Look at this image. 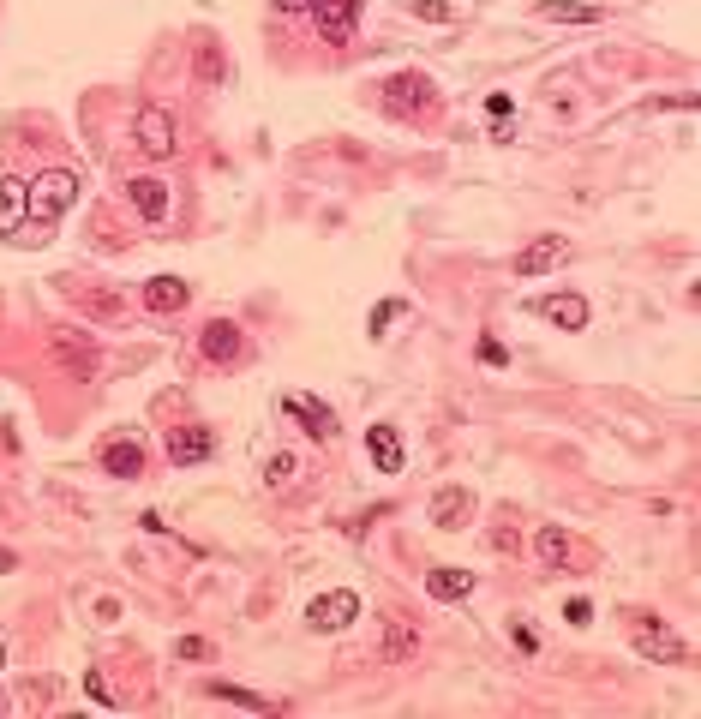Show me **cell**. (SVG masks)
Here are the masks:
<instances>
[{
  "label": "cell",
  "instance_id": "cell-1",
  "mask_svg": "<svg viewBox=\"0 0 701 719\" xmlns=\"http://www.w3.org/2000/svg\"><path fill=\"white\" fill-rule=\"evenodd\" d=\"M72 204H78V174L72 168H42L24 186V216H36V222H60Z\"/></svg>",
  "mask_w": 701,
  "mask_h": 719
},
{
  "label": "cell",
  "instance_id": "cell-2",
  "mask_svg": "<svg viewBox=\"0 0 701 719\" xmlns=\"http://www.w3.org/2000/svg\"><path fill=\"white\" fill-rule=\"evenodd\" d=\"M132 138H138V150H144V156H174V144H180L174 114H168V108H156V102L132 114Z\"/></svg>",
  "mask_w": 701,
  "mask_h": 719
},
{
  "label": "cell",
  "instance_id": "cell-3",
  "mask_svg": "<svg viewBox=\"0 0 701 719\" xmlns=\"http://www.w3.org/2000/svg\"><path fill=\"white\" fill-rule=\"evenodd\" d=\"M198 348H204V360H210V366H234V360L246 354V336H240V324L210 318V324L198 330Z\"/></svg>",
  "mask_w": 701,
  "mask_h": 719
},
{
  "label": "cell",
  "instance_id": "cell-4",
  "mask_svg": "<svg viewBox=\"0 0 701 719\" xmlns=\"http://www.w3.org/2000/svg\"><path fill=\"white\" fill-rule=\"evenodd\" d=\"M162 450H168V462H174V468H192V462H210L216 438H210L204 426H174V432L162 438Z\"/></svg>",
  "mask_w": 701,
  "mask_h": 719
},
{
  "label": "cell",
  "instance_id": "cell-5",
  "mask_svg": "<svg viewBox=\"0 0 701 719\" xmlns=\"http://www.w3.org/2000/svg\"><path fill=\"white\" fill-rule=\"evenodd\" d=\"M354 618H360V600H354L348 588H336V594H324V600L306 606V624H312V630H348Z\"/></svg>",
  "mask_w": 701,
  "mask_h": 719
},
{
  "label": "cell",
  "instance_id": "cell-6",
  "mask_svg": "<svg viewBox=\"0 0 701 719\" xmlns=\"http://www.w3.org/2000/svg\"><path fill=\"white\" fill-rule=\"evenodd\" d=\"M282 414H294V420L306 426V438H318V444H324V438H336V414H330L318 396H288V402H282Z\"/></svg>",
  "mask_w": 701,
  "mask_h": 719
},
{
  "label": "cell",
  "instance_id": "cell-7",
  "mask_svg": "<svg viewBox=\"0 0 701 719\" xmlns=\"http://www.w3.org/2000/svg\"><path fill=\"white\" fill-rule=\"evenodd\" d=\"M468 516H474V492L468 486H444L438 498H432V528H468Z\"/></svg>",
  "mask_w": 701,
  "mask_h": 719
},
{
  "label": "cell",
  "instance_id": "cell-8",
  "mask_svg": "<svg viewBox=\"0 0 701 719\" xmlns=\"http://www.w3.org/2000/svg\"><path fill=\"white\" fill-rule=\"evenodd\" d=\"M534 312H540L546 324H558V330H582V324H588V300H582V294H546Z\"/></svg>",
  "mask_w": 701,
  "mask_h": 719
},
{
  "label": "cell",
  "instance_id": "cell-9",
  "mask_svg": "<svg viewBox=\"0 0 701 719\" xmlns=\"http://www.w3.org/2000/svg\"><path fill=\"white\" fill-rule=\"evenodd\" d=\"M636 654H642V660H666V666H672V660H684V642H678L672 630H654V624L642 618V624H636Z\"/></svg>",
  "mask_w": 701,
  "mask_h": 719
},
{
  "label": "cell",
  "instance_id": "cell-10",
  "mask_svg": "<svg viewBox=\"0 0 701 719\" xmlns=\"http://www.w3.org/2000/svg\"><path fill=\"white\" fill-rule=\"evenodd\" d=\"M558 264H564V240H534V246L516 252V276H546Z\"/></svg>",
  "mask_w": 701,
  "mask_h": 719
},
{
  "label": "cell",
  "instance_id": "cell-11",
  "mask_svg": "<svg viewBox=\"0 0 701 719\" xmlns=\"http://www.w3.org/2000/svg\"><path fill=\"white\" fill-rule=\"evenodd\" d=\"M186 300H192V288H186L180 276H150V282H144V306H150V312H180Z\"/></svg>",
  "mask_w": 701,
  "mask_h": 719
},
{
  "label": "cell",
  "instance_id": "cell-12",
  "mask_svg": "<svg viewBox=\"0 0 701 719\" xmlns=\"http://www.w3.org/2000/svg\"><path fill=\"white\" fill-rule=\"evenodd\" d=\"M102 468H108L114 480H138V474H144V450H138L132 438H114V444H102Z\"/></svg>",
  "mask_w": 701,
  "mask_h": 719
},
{
  "label": "cell",
  "instance_id": "cell-13",
  "mask_svg": "<svg viewBox=\"0 0 701 719\" xmlns=\"http://www.w3.org/2000/svg\"><path fill=\"white\" fill-rule=\"evenodd\" d=\"M312 12H318V30H324L330 42H348V36H354V0H318Z\"/></svg>",
  "mask_w": 701,
  "mask_h": 719
},
{
  "label": "cell",
  "instance_id": "cell-14",
  "mask_svg": "<svg viewBox=\"0 0 701 719\" xmlns=\"http://www.w3.org/2000/svg\"><path fill=\"white\" fill-rule=\"evenodd\" d=\"M366 450H372L378 474H402V438H396V426H372V432H366Z\"/></svg>",
  "mask_w": 701,
  "mask_h": 719
},
{
  "label": "cell",
  "instance_id": "cell-15",
  "mask_svg": "<svg viewBox=\"0 0 701 719\" xmlns=\"http://www.w3.org/2000/svg\"><path fill=\"white\" fill-rule=\"evenodd\" d=\"M426 588H432V600L456 606V600H468V594H474V576H468V570H456V564H444V570H432V576H426Z\"/></svg>",
  "mask_w": 701,
  "mask_h": 719
},
{
  "label": "cell",
  "instance_id": "cell-16",
  "mask_svg": "<svg viewBox=\"0 0 701 719\" xmlns=\"http://www.w3.org/2000/svg\"><path fill=\"white\" fill-rule=\"evenodd\" d=\"M204 696H216V702H228V708H252V714H276V702H270V696H252V690H240V684H222V678H204Z\"/></svg>",
  "mask_w": 701,
  "mask_h": 719
},
{
  "label": "cell",
  "instance_id": "cell-17",
  "mask_svg": "<svg viewBox=\"0 0 701 719\" xmlns=\"http://www.w3.org/2000/svg\"><path fill=\"white\" fill-rule=\"evenodd\" d=\"M126 192H132V204H138L144 222H162V216H168V186H162V180H132Z\"/></svg>",
  "mask_w": 701,
  "mask_h": 719
},
{
  "label": "cell",
  "instance_id": "cell-18",
  "mask_svg": "<svg viewBox=\"0 0 701 719\" xmlns=\"http://www.w3.org/2000/svg\"><path fill=\"white\" fill-rule=\"evenodd\" d=\"M540 18H552V24H600V18H606V6H576V0H546V6H540Z\"/></svg>",
  "mask_w": 701,
  "mask_h": 719
},
{
  "label": "cell",
  "instance_id": "cell-19",
  "mask_svg": "<svg viewBox=\"0 0 701 719\" xmlns=\"http://www.w3.org/2000/svg\"><path fill=\"white\" fill-rule=\"evenodd\" d=\"M24 222V180H0V240L18 234Z\"/></svg>",
  "mask_w": 701,
  "mask_h": 719
},
{
  "label": "cell",
  "instance_id": "cell-20",
  "mask_svg": "<svg viewBox=\"0 0 701 719\" xmlns=\"http://www.w3.org/2000/svg\"><path fill=\"white\" fill-rule=\"evenodd\" d=\"M420 648V636L402 624V618H384V660H408Z\"/></svg>",
  "mask_w": 701,
  "mask_h": 719
},
{
  "label": "cell",
  "instance_id": "cell-21",
  "mask_svg": "<svg viewBox=\"0 0 701 719\" xmlns=\"http://www.w3.org/2000/svg\"><path fill=\"white\" fill-rule=\"evenodd\" d=\"M564 558H570L564 528H540V564H546V570H564Z\"/></svg>",
  "mask_w": 701,
  "mask_h": 719
},
{
  "label": "cell",
  "instance_id": "cell-22",
  "mask_svg": "<svg viewBox=\"0 0 701 719\" xmlns=\"http://www.w3.org/2000/svg\"><path fill=\"white\" fill-rule=\"evenodd\" d=\"M198 72H204V84H222V78H228V66H222L216 42H204V48H198Z\"/></svg>",
  "mask_w": 701,
  "mask_h": 719
},
{
  "label": "cell",
  "instance_id": "cell-23",
  "mask_svg": "<svg viewBox=\"0 0 701 719\" xmlns=\"http://www.w3.org/2000/svg\"><path fill=\"white\" fill-rule=\"evenodd\" d=\"M414 18H432V24H450V18H456V6H444V0H414Z\"/></svg>",
  "mask_w": 701,
  "mask_h": 719
},
{
  "label": "cell",
  "instance_id": "cell-24",
  "mask_svg": "<svg viewBox=\"0 0 701 719\" xmlns=\"http://www.w3.org/2000/svg\"><path fill=\"white\" fill-rule=\"evenodd\" d=\"M402 312H408V306H402V300H384V306H378V312H372V336H384V330H390V324H396V318H402Z\"/></svg>",
  "mask_w": 701,
  "mask_h": 719
},
{
  "label": "cell",
  "instance_id": "cell-25",
  "mask_svg": "<svg viewBox=\"0 0 701 719\" xmlns=\"http://www.w3.org/2000/svg\"><path fill=\"white\" fill-rule=\"evenodd\" d=\"M288 474H294V456H288V450H276V456L264 462V480H270V486H282Z\"/></svg>",
  "mask_w": 701,
  "mask_h": 719
},
{
  "label": "cell",
  "instance_id": "cell-26",
  "mask_svg": "<svg viewBox=\"0 0 701 719\" xmlns=\"http://www.w3.org/2000/svg\"><path fill=\"white\" fill-rule=\"evenodd\" d=\"M84 696H90V702H102V708H114V690L102 684V672H84Z\"/></svg>",
  "mask_w": 701,
  "mask_h": 719
},
{
  "label": "cell",
  "instance_id": "cell-27",
  "mask_svg": "<svg viewBox=\"0 0 701 719\" xmlns=\"http://www.w3.org/2000/svg\"><path fill=\"white\" fill-rule=\"evenodd\" d=\"M174 654H180V660H210V642H204V636H180Z\"/></svg>",
  "mask_w": 701,
  "mask_h": 719
},
{
  "label": "cell",
  "instance_id": "cell-28",
  "mask_svg": "<svg viewBox=\"0 0 701 719\" xmlns=\"http://www.w3.org/2000/svg\"><path fill=\"white\" fill-rule=\"evenodd\" d=\"M486 114H492V120H510V114H516V102H510V96H486Z\"/></svg>",
  "mask_w": 701,
  "mask_h": 719
},
{
  "label": "cell",
  "instance_id": "cell-29",
  "mask_svg": "<svg viewBox=\"0 0 701 719\" xmlns=\"http://www.w3.org/2000/svg\"><path fill=\"white\" fill-rule=\"evenodd\" d=\"M480 360H486V366H504V360H510V348H504V342H480Z\"/></svg>",
  "mask_w": 701,
  "mask_h": 719
},
{
  "label": "cell",
  "instance_id": "cell-30",
  "mask_svg": "<svg viewBox=\"0 0 701 719\" xmlns=\"http://www.w3.org/2000/svg\"><path fill=\"white\" fill-rule=\"evenodd\" d=\"M510 636H516V648H522V654H534V648H540V636H534L528 624H510Z\"/></svg>",
  "mask_w": 701,
  "mask_h": 719
},
{
  "label": "cell",
  "instance_id": "cell-31",
  "mask_svg": "<svg viewBox=\"0 0 701 719\" xmlns=\"http://www.w3.org/2000/svg\"><path fill=\"white\" fill-rule=\"evenodd\" d=\"M564 612H570V624H588V618H594V606H588V600H570Z\"/></svg>",
  "mask_w": 701,
  "mask_h": 719
},
{
  "label": "cell",
  "instance_id": "cell-32",
  "mask_svg": "<svg viewBox=\"0 0 701 719\" xmlns=\"http://www.w3.org/2000/svg\"><path fill=\"white\" fill-rule=\"evenodd\" d=\"M276 6H282V12H312L318 0H276Z\"/></svg>",
  "mask_w": 701,
  "mask_h": 719
},
{
  "label": "cell",
  "instance_id": "cell-33",
  "mask_svg": "<svg viewBox=\"0 0 701 719\" xmlns=\"http://www.w3.org/2000/svg\"><path fill=\"white\" fill-rule=\"evenodd\" d=\"M12 570H18V558H12V552L0 546V576H12Z\"/></svg>",
  "mask_w": 701,
  "mask_h": 719
},
{
  "label": "cell",
  "instance_id": "cell-34",
  "mask_svg": "<svg viewBox=\"0 0 701 719\" xmlns=\"http://www.w3.org/2000/svg\"><path fill=\"white\" fill-rule=\"evenodd\" d=\"M0 666H6V642H0Z\"/></svg>",
  "mask_w": 701,
  "mask_h": 719
}]
</instances>
